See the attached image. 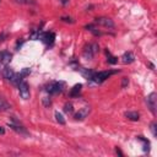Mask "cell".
I'll use <instances>...</instances> for the list:
<instances>
[{
  "label": "cell",
  "mask_w": 157,
  "mask_h": 157,
  "mask_svg": "<svg viewBox=\"0 0 157 157\" xmlns=\"http://www.w3.org/2000/svg\"><path fill=\"white\" fill-rule=\"evenodd\" d=\"M55 119H56V121H58L59 124H61V125L65 124V119L63 118V115H61L59 112H55Z\"/></svg>",
  "instance_id": "d6986e66"
},
{
  "label": "cell",
  "mask_w": 157,
  "mask_h": 157,
  "mask_svg": "<svg viewBox=\"0 0 157 157\" xmlns=\"http://www.w3.org/2000/svg\"><path fill=\"white\" fill-rule=\"evenodd\" d=\"M106 54H107V61L109 63V64H117L118 63V59L114 56V55H112L111 53H109V50H106Z\"/></svg>",
  "instance_id": "2e32d148"
},
{
  "label": "cell",
  "mask_w": 157,
  "mask_h": 157,
  "mask_svg": "<svg viewBox=\"0 0 157 157\" xmlns=\"http://www.w3.org/2000/svg\"><path fill=\"white\" fill-rule=\"evenodd\" d=\"M61 21H64V22H70V23H73L74 22V20L71 19V17H61Z\"/></svg>",
  "instance_id": "484cf974"
},
{
  "label": "cell",
  "mask_w": 157,
  "mask_h": 157,
  "mask_svg": "<svg viewBox=\"0 0 157 157\" xmlns=\"http://www.w3.org/2000/svg\"><path fill=\"white\" fill-rule=\"evenodd\" d=\"M5 134V129L3 127H0V135H4Z\"/></svg>",
  "instance_id": "83f0119b"
},
{
  "label": "cell",
  "mask_w": 157,
  "mask_h": 157,
  "mask_svg": "<svg viewBox=\"0 0 157 157\" xmlns=\"http://www.w3.org/2000/svg\"><path fill=\"white\" fill-rule=\"evenodd\" d=\"M19 92H20V96L23 100H28L31 96V92H29V86L26 81H21L19 85Z\"/></svg>",
  "instance_id": "7a4b0ae2"
},
{
  "label": "cell",
  "mask_w": 157,
  "mask_h": 157,
  "mask_svg": "<svg viewBox=\"0 0 157 157\" xmlns=\"http://www.w3.org/2000/svg\"><path fill=\"white\" fill-rule=\"evenodd\" d=\"M81 88H82V85H81V84L75 85V86L71 88V91H70V97H79L80 92H81Z\"/></svg>",
  "instance_id": "4fadbf2b"
},
{
  "label": "cell",
  "mask_w": 157,
  "mask_h": 157,
  "mask_svg": "<svg viewBox=\"0 0 157 157\" xmlns=\"http://www.w3.org/2000/svg\"><path fill=\"white\" fill-rule=\"evenodd\" d=\"M146 102H147V106H148L150 111L155 114V113H156V93H155V92L150 93V95L147 96Z\"/></svg>",
  "instance_id": "5b68a950"
},
{
  "label": "cell",
  "mask_w": 157,
  "mask_h": 157,
  "mask_svg": "<svg viewBox=\"0 0 157 157\" xmlns=\"http://www.w3.org/2000/svg\"><path fill=\"white\" fill-rule=\"evenodd\" d=\"M14 74H15V73H14V70H12L10 67H8V65L3 69V77H4V79H6V80H9V81L11 80V77L14 76Z\"/></svg>",
  "instance_id": "8fae6325"
},
{
  "label": "cell",
  "mask_w": 157,
  "mask_h": 157,
  "mask_svg": "<svg viewBox=\"0 0 157 157\" xmlns=\"http://www.w3.org/2000/svg\"><path fill=\"white\" fill-rule=\"evenodd\" d=\"M100 47L97 43H91V44H87L85 47V50H84V56L88 60H91L93 58V55H95L97 52H98Z\"/></svg>",
  "instance_id": "6da1fadb"
},
{
  "label": "cell",
  "mask_w": 157,
  "mask_h": 157,
  "mask_svg": "<svg viewBox=\"0 0 157 157\" xmlns=\"http://www.w3.org/2000/svg\"><path fill=\"white\" fill-rule=\"evenodd\" d=\"M114 73H117V71H101V73H95L91 80H95L96 82L101 84V82H103L104 80H107L111 75H113Z\"/></svg>",
  "instance_id": "3957f363"
},
{
  "label": "cell",
  "mask_w": 157,
  "mask_h": 157,
  "mask_svg": "<svg viewBox=\"0 0 157 157\" xmlns=\"http://www.w3.org/2000/svg\"><path fill=\"white\" fill-rule=\"evenodd\" d=\"M29 69H23L22 71H21V75H22V77H25V76H27V75H29Z\"/></svg>",
  "instance_id": "d4e9b609"
},
{
  "label": "cell",
  "mask_w": 157,
  "mask_h": 157,
  "mask_svg": "<svg viewBox=\"0 0 157 157\" xmlns=\"http://www.w3.org/2000/svg\"><path fill=\"white\" fill-rule=\"evenodd\" d=\"M11 53L10 52H3V53H0V59H2V63L3 64H8V63L11 61Z\"/></svg>",
  "instance_id": "7c38bea8"
},
{
  "label": "cell",
  "mask_w": 157,
  "mask_h": 157,
  "mask_svg": "<svg viewBox=\"0 0 157 157\" xmlns=\"http://www.w3.org/2000/svg\"><path fill=\"white\" fill-rule=\"evenodd\" d=\"M68 3V0H63V4H67Z\"/></svg>",
  "instance_id": "f546056e"
},
{
  "label": "cell",
  "mask_w": 157,
  "mask_h": 157,
  "mask_svg": "<svg viewBox=\"0 0 157 157\" xmlns=\"http://www.w3.org/2000/svg\"><path fill=\"white\" fill-rule=\"evenodd\" d=\"M5 36H6V35H4V33H3L2 36H0V42H3V41H4V38H5Z\"/></svg>",
  "instance_id": "f1b7e54d"
},
{
  "label": "cell",
  "mask_w": 157,
  "mask_h": 157,
  "mask_svg": "<svg viewBox=\"0 0 157 157\" xmlns=\"http://www.w3.org/2000/svg\"><path fill=\"white\" fill-rule=\"evenodd\" d=\"M115 152H117L119 156H123V152L120 151V148H118V147H117V148H115Z\"/></svg>",
  "instance_id": "4316f807"
},
{
  "label": "cell",
  "mask_w": 157,
  "mask_h": 157,
  "mask_svg": "<svg viewBox=\"0 0 157 157\" xmlns=\"http://www.w3.org/2000/svg\"><path fill=\"white\" fill-rule=\"evenodd\" d=\"M9 108H10L9 103H8L3 97H0V111H6V109H9Z\"/></svg>",
  "instance_id": "e0dca14e"
},
{
  "label": "cell",
  "mask_w": 157,
  "mask_h": 157,
  "mask_svg": "<svg viewBox=\"0 0 157 157\" xmlns=\"http://www.w3.org/2000/svg\"><path fill=\"white\" fill-rule=\"evenodd\" d=\"M88 113H90V108H88V107L81 108V109L75 114V119H76V120H82V119H85V118L88 115Z\"/></svg>",
  "instance_id": "ba28073f"
},
{
  "label": "cell",
  "mask_w": 157,
  "mask_h": 157,
  "mask_svg": "<svg viewBox=\"0 0 157 157\" xmlns=\"http://www.w3.org/2000/svg\"><path fill=\"white\" fill-rule=\"evenodd\" d=\"M54 38H55L54 33H52V32H47V33H44V35H43L42 41H43L46 44L52 46V44H53V42H54Z\"/></svg>",
  "instance_id": "9c48e42d"
},
{
  "label": "cell",
  "mask_w": 157,
  "mask_h": 157,
  "mask_svg": "<svg viewBox=\"0 0 157 157\" xmlns=\"http://www.w3.org/2000/svg\"><path fill=\"white\" fill-rule=\"evenodd\" d=\"M47 91L50 95H55V93H60L63 91V82H52L48 85Z\"/></svg>",
  "instance_id": "277c9868"
},
{
  "label": "cell",
  "mask_w": 157,
  "mask_h": 157,
  "mask_svg": "<svg viewBox=\"0 0 157 157\" xmlns=\"http://www.w3.org/2000/svg\"><path fill=\"white\" fill-rule=\"evenodd\" d=\"M129 85V79L128 77H123L121 79V88H127Z\"/></svg>",
  "instance_id": "7402d4cb"
},
{
  "label": "cell",
  "mask_w": 157,
  "mask_h": 157,
  "mask_svg": "<svg viewBox=\"0 0 157 157\" xmlns=\"http://www.w3.org/2000/svg\"><path fill=\"white\" fill-rule=\"evenodd\" d=\"M134 54L131 53V52H127V53H124L123 54V56H121V60H123V63L124 64H130V63H133L134 61Z\"/></svg>",
  "instance_id": "30bf717a"
},
{
  "label": "cell",
  "mask_w": 157,
  "mask_h": 157,
  "mask_svg": "<svg viewBox=\"0 0 157 157\" xmlns=\"http://www.w3.org/2000/svg\"><path fill=\"white\" fill-rule=\"evenodd\" d=\"M125 117H127L129 120H133V121H138L140 119V114L138 112H127L125 113Z\"/></svg>",
  "instance_id": "5bb4252c"
},
{
  "label": "cell",
  "mask_w": 157,
  "mask_h": 157,
  "mask_svg": "<svg viewBox=\"0 0 157 157\" xmlns=\"http://www.w3.org/2000/svg\"><path fill=\"white\" fill-rule=\"evenodd\" d=\"M64 112H65L67 114H73V112H74L73 104H71V103H67V104L64 106Z\"/></svg>",
  "instance_id": "ffe728a7"
},
{
  "label": "cell",
  "mask_w": 157,
  "mask_h": 157,
  "mask_svg": "<svg viewBox=\"0 0 157 157\" xmlns=\"http://www.w3.org/2000/svg\"><path fill=\"white\" fill-rule=\"evenodd\" d=\"M14 85H16V86H19L20 85V82L22 81V75L21 74H14V76L11 77V80H10Z\"/></svg>",
  "instance_id": "9a60e30c"
},
{
  "label": "cell",
  "mask_w": 157,
  "mask_h": 157,
  "mask_svg": "<svg viewBox=\"0 0 157 157\" xmlns=\"http://www.w3.org/2000/svg\"><path fill=\"white\" fill-rule=\"evenodd\" d=\"M43 104H44L46 107H49V106L52 104V101H50L48 97H44V98H43Z\"/></svg>",
  "instance_id": "603a6c76"
},
{
  "label": "cell",
  "mask_w": 157,
  "mask_h": 157,
  "mask_svg": "<svg viewBox=\"0 0 157 157\" xmlns=\"http://www.w3.org/2000/svg\"><path fill=\"white\" fill-rule=\"evenodd\" d=\"M8 125H9V127H10L12 130H15L16 133H19V134H21V135H25V136H28V135H29L28 131L22 127L21 124H12V123H9Z\"/></svg>",
  "instance_id": "52a82bcc"
},
{
  "label": "cell",
  "mask_w": 157,
  "mask_h": 157,
  "mask_svg": "<svg viewBox=\"0 0 157 157\" xmlns=\"http://www.w3.org/2000/svg\"><path fill=\"white\" fill-rule=\"evenodd\" d=\"M151 131H152L153 136L157 135V133H156V123H152V124H151Z\"/></svg>",
  "instance_id": "cb8c5ba5"
},
{
  "label": "cell",
  "mask_w": 157,
  "mask_h": 157,
  "mask_svg": "<svg viewBox=\"0 0 157 157\" xmlns=\"http://www.w3.org/2000/svg\"><path fill=\"white\" fill-rule=\"evenodd\" d=\"M0 3H2V0H0Z\"/></svg>",
  "instance_id": "4dcf8cb0"
},
{
  "label": "cell",
  "mask_w": 157,
  "mask_h": 157,
  "mask_svg": "<svg viewBox=\"0 0 157 157\" xmlns=\"http://www.w3.org/2000/svg\"><path fill=\"white\" fill-rule=\"evenodd\" d=\"M14 2L17 3V4H26V5H33V4H36L35 0H14Z\"/></svg>",
  "instance_id": "ac0fdd59"
},
{
  "label": "cell",
  "mask_w": 157,
  "mask_h": 157,
  "mask_svg": "<svg viewBox=\"0 0 157 157\" xmlns=\"http://www.w3.org/2000/svg\"><path fill=\"white\" fill-rule=\"evenodd\" d=\"M97 25H101V26H104V27H108V28H113L114 27V22L108 19V17H100V19H96L95 21Z\"/></svg>",
  "instance_id": "8992f818"
},
{
  "label": "cell",
  "mask_w": 157,
  "mask_h": 157,
  "mask_svg": "<svg viewBox=\"0 0 157 157\" xmlns=\"http://www.w3.org/2000/svg\"><path fill=\"white\" fill-rule=\"evenodd\" d=\"M138 139L140 140V141H142L144 142V151H148L150 148H148V146H150V142L146 140V139H144L142 136H138Z\"/></svg>",
  "instance_id": "44dd1931"
}]
</instances>
